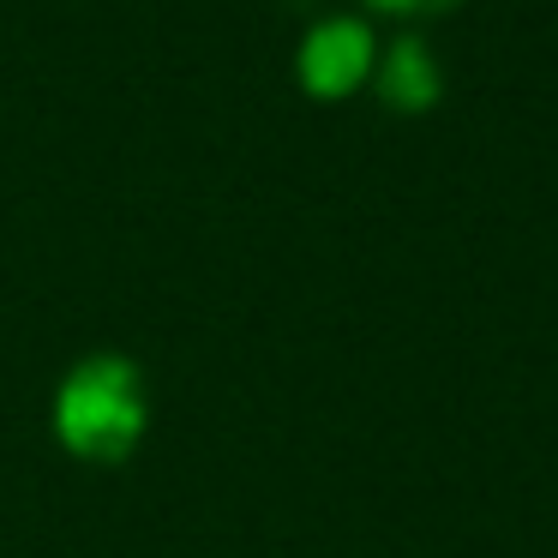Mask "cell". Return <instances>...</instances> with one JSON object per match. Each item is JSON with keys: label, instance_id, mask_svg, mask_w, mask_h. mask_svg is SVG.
Here are the masks:
<instances>
[{"label": "cell", "instance_id": "cell-1", "mask_svg": "<svg viewBox=\"0 0 558 558\" xmlns=\"http://www.w3.org/2000/svg\"><path fill=\"white\" fill-rule=\"evenodd\" d=\"M54 426H61L66 450L78 457H126L145 426V390H138L126 361H90L73 373V385L54 402Z\"/></svg>", "mask_w": 558, "mask_h": 558}, {"label": "cell", "instance_id": "cell-2", "mask_svg": "<svg viewBox=\"0 0 558 558\" xmlns=\"http://www.w3.org/2000/svg\"><path fill=\"white\" fill-rule=\"evenodd\" d=\"M366 61H373L366 31L354 25V19H330V25H318L313 37H306L301 78H306V90H318V97H342V90H354V78L366 73Z\"/></svg>", "mask_w": 558, "mask_h": 558}, {"label": "cell", "instance_id": "cell-3", "mask_svg": "<svg viewBox=\"0 0 558 558\" xmlns=\"http://www.w3.org/2000/svg\"><path fill=\"white\" fill-rule=\"evenodd\" d=\"M378 90H385L390 109H426V102L438 97V66L426 61L421 43H397V49L385 54V73H378Z\"/></svg>", "mask_w": 558, "mask_h": 558}, {"label": "cell", "instance_id": "cell-4", "mask_svg": "<svg viewBox=\"0 0 558 558\" xmlns=\"http://www.w3.org/2000/svg\"><path fill=\"white\" fill-rule=\"evenodd\" d=\"M373 7H385V13H445L457 0H373Z\"/></svg>", "mask_w": 558, "mask_h": 558}]
</instances>
